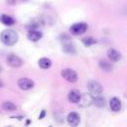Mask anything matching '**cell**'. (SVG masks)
Listing matches in <instances>:
<instances>
[{
  "instance_id": "obj_11",
  "label": "cell",
  "mask_w": 127,
  "mask_h": 127,
  "mask_svg": "<svg viewBox=\"0 0 127 127\" xmlns=\"http://www.w3.org/2000/svg\"><path fill=\"white\" fill-rule=\"evenodd\" d=\"M0 23H2L3 25H5V26H7V27H10V26L15 25L16 20H15L13 17H11L10 15L1 14V15H0Z\"/></svg>"
},
{
  "instance_id": "obj_21",
  "label": "cell",
  "mask_w": 127,
  "mask_h": 127,
  "mask_svg": "<svg viewBox=\"0 0 127 127\" xmlns=\"http://www.w3.org/2000/svg\"><path fill=\"white\" fill-rule=\"evenodd\" d=\"M45 116H46V110H45V109H43V110L41 111V114L39 115V119H43Z\"/></svg>"
},
{
  "instance_id": "obj_18",
  "label": "cell",
  "mask_w": 127,
  "mask_h": 127,
  "mask_svg": "<svg viewBox=\"0 0 127 127\" xmlns=\"http://www.w3.org/2000/svg\"><path fill=\"white\" fill-rule=\"evenodd\" d=\"M2 108L6 111H15L17 109V106L12 101H4L2 103Z\"/></svg>"
},
{
  "instance_id": "obj_7",
  "label": "cell",
  "mask_w": 127,
  "mask_h": 127,
  "mask_svg": "<svg viewBox=\"0 0 127 127\" xmlns=\"http://www.w3.org/2000/svg\"><path fill=\"white\" fill-rule=\"evenodd\" d=\"M93 99H94V95L89 93H83L81 94L80 100L78 101V104L80 107H89L90 105L93 104Z\"/></svg>"
},
{
  "instance_id": "obj_20",
  "label": "cell",
  "mask_w": 127,
  "mask_h": 127,
  "mask_svg": "<svg viewBox=\"0 0 127 127\" xmlns=\"http://www.w3.org/2000/svg\"><path fill=\"white\" fill-rule=\"evenodd\" d=\"M39 26H40V25H39L37 22H32V23L27 24L26 28H27L28 30H34V29H38V28H39Z\"/></svg>"
},
{
  "instance_id": "obj_10",
  "label": "cell",
  "mask_w": 127,
  "mask_h": 127,
  "mask_svg": "<svg viewBox=\"0 0 127 127\" xmlns=\"http://www.w3.org/2000/svg\"><path fill=\"white\" fill-rule=\"evenodd\" d=\"M80 97H81V93L77 89H71L67 94V99L71 103H78Z\"/></svg>"
},
{
  "instance_id": "obj_9",
  "label": "cell",
  "mask_w": 127,
  "mask_h": 127,
  "mask_svg": "<svg viewBox=\"0 0 127 127\" xmlns=\"http://www.w3.org/2000/svg\"><path fill=\"white\" fill-rule=\"evenodd\" d=\"M66 120L70 126H77L80 122V116L76 112H70V113H68Z\"/></svg>"
},
{
  "instance_id": "obj_5",
  "label": "cell",
  "mask_w": 127,
  "mask_h": 127,
  "mask_svg": "<svg viewBox=\"0 0 127 127\" xmlns=\"http://www.w3.org/2000/svg\"><path fill=\"white\" fill-rule=\"evenodd\" d=\"M17 84H18V87L22 90H30L34 87L35 82L29 77H21L18 79Z\"/></svg>"
},
{
  "instance_id": "obj_16",
  "label": "cell",
  "mask_w": 127,
  "mask_h": 127,
  "mask_svg": "<svg viewBox=\"0 0 127 127\" xmlns=\"http://www.w3.org/2000/svg\"><path fill=\"white\" fill-rule=\"evenodd\" d=\"M38 64L41 68L43 69H48L52 66V61L48 58H41L39 61H38Z\"/></svg>"
},
{
  "instance_id": "obj_15",
  "label": "cell",
  "mask_w": 127,
  "mask_h": 127,
  "mask_svg": "<svg viewBox=\"0 0 127 127\" xmlns=\"http://www.w3.org/2000/svg\"><path fill=\"white\" fill-rule=\"evenodd\" d=\"M98 65H99V67H100L102 70H104V71H106V72L111 71L112 68H113L112 64L109 63L108 61H105V60H100V61L98 62Z\"/></svg>"
},
{
  "instance_id": "obj_2",
  "label": "cell",
  "mask_w": 127,
  "mask_h": 127,
  "mask_svg": "<svg viewBox=\"0 0 127 127\" xmlns=\"http://www.w3.org/2000/svg\"><path fill=\"white\" fill-rule=\"evenodd\" d=\"M86 30H87V24L84 22H78V23H74L73 25L70 26L69 33L74 36H79V35L84 34L86 32Z\"/></svg>"
},
{
  "instance_id": "obj_14",
  "label": "cell",
  "mask_w": 127,
  "mask_h": 127,
  "mask_svg": "<svg viewBox=\"0 0 127 127\" xmlns=\"http://www.w3.org/2000/svg\"><path fill=\"white\" fill-rule=\"evenodd\" d=\"M63 51L65 53V54H70V55H73L75 54V47L73 44L69 43V42H64L63 44Z\"/></svg>"
},
{
  "instance_id": "obj_1",
  "label": "cell",
  "mask_w": 127,
  "mask_h": 127,
  "mask_svg": "<svg viewBox=\"0 0 127 127\" xmlns=\"http://www.w3.org/2000/svg\"><path fill=\"white\" fill-rule=\"evenodd\" d=\"M0 40L2 44H4L5 46L11 47V46H14L18 42L19 36L17 32L12 29H5L0 33Z\"/></svg>"
},
{
  "instance_id": "obj_6",
  "label": "cell",
  "mask_w": 127,
  "mask_h": 127,
  "mask_svg": "<svg viewBox=\"0 0 127 127\" xmlns=\"http://www.w3.org/2000/svg\"><path fill=\"white\" fill-rule=\"evenodd\" d=\"M87 88H88L89 92H90L91 94H93L94 96L101 94L102 91H103L102 85H101L98 81H95V80H90V81H88V83H87Z\"/></svg>"
},
{
  "instance_id": "obj_23",
  "label": "cell",
  "mask_w": 127,
  "mask_h": 127,
  "mask_svg": "<svg viewBox=\"0 0 127 127\" xmlns=\"http://www.w3.org/2000/svg\"><path fill=\"white\" fill-rule=\"evenodd\" d=\"M30 123H31V121H30V120H28V121L26 122V125H28V124H30Z\"/></svg>"
},
{
  "instance_id": "obj_24",
  "label": "cell",
  "mask_w": 127,
  "mask_h": 127,
  "mask_svg": "<svg viewBox=\"0 0 127 127\" xmlns=\"http://www.w3.org/2000/svg\"><path fill=\"white\" fill-rule=\"evenodd\" d=\"M1 70H2V67H1V65H0V72H1Z\"/></svg>"
},
{
  "instance_id": "obj_12",
  "label": "cell",
  "mask_w": 127,
  "mask_h": 127,
  "mask_svg": "<svg viewBox=\"0 0 127 127\" xmlns=\"http://www.w3.org/2000/svg\"><path fill=\"white\" fill-rule=\"evenodd\" d=\"M107 57L111 62H114V63L115 62H119L121 60V58H122L121 54L118 51H116L115 49H109L107 51Z\"/></svg>"
},
{
  "instance_id": "obj_3",
  "label": "cell",
  "mask_w": 127,
  "mask_h": 127,
  "mask_svg": "<svg viewBox=\"0 0 127 127\" xmlns=\"http://www.w3.org/2000/svg\"><path fill=\"white\" fill-rule=\"evenodd\" d=\"M6 63L8 64V65L12 67H20L23 65L24 61L20 57H18L16 54H9L6 59Z\"/></svg>"
},
{
  "instance_id": "obj_13",
  "label": "cell",
  "mask_w": 127,
  "mask_h": 127,
  "mask_svg": "<svg viewBox=\"0 0 127 127\" xmlns=\"http://www.w3.org/2000/svg\"><path fill=\"white\" fill-rule=\"evenodd\" d=\"M109 105H110V109L114 112H118L121 110V107H122V103H121V100L117 97H113L110 99V102H109Z\"/></svg>"
},
{
  "instance_id": "obj_8",
  "label": "cell",
  "mask_w": 127,
  "mask_h": 127,
  "mask_svg": "<svg viewBox=\"0 0 127 127\" xmlns=\"http://www.w3.org/2000/svg\"><path fill=\"white\" fill-rule=\"evenodd\" d=\"M27 38H28V40H30L31 42L36 43V42L40 41V40L43 38V33L40 32V31L37 30V29H34V30H28Z\"/></svg>"
},
{
  "instance_id": "obj_19",
  "label": "cell",
  "mask_w": 127,
  "mask_h": 127,
  "mask_svg": "<svg viewBox=\"0 0 127 127\" xmlns=\"http://www.w3.org/2000/svg\"><path fill=\"white\" fill-rule=\"evenodd\" d=\"M81 42H82V44L85 47H90V46L96 44L97 43V40L94 39V38H92V37H85V38H83L81 40Z\"/></svg>"
},
{
  "instance_id": "obj_22",
  "label": "cell",
  "mask_w": 127,
  "mask_h": 127,
  "mask_svg": "<svg viewBox=\"0 0 127 127\" xmlns=\"http://www.w3.org/2000/svg\"><path fill=\"white\" fill-rule=\"evenodd\" d=\"M3 85H4V83H3V82L0 80V88H1V87H3Z\"/></svg>"
},
{
  "instance_id": "obj_25",
  "label": "cell",
  "mask_w": 127,
  "mask_h": 127,
  "mask_svg": "<svg viewBox=\"0 0 127 127\" xmlns=\"http://www.w3.org/2000/svg\"><path fill=\"white\" fill-rule=\"evenodd\" d=\"M21 1H23V2H25V1H28V0H21Z\"/></svg>"
},
{
  "instance_id": "obj_17",
  "label": "cell",
  "mask_w": 127,
  "mask_h": 127,
  "mask_svg": "<svg viewBox=\"0 0 127 127\" xmlns=\"http://www.w3.org/2000/svg\"><path fill=\"white\" fill-rule=\"evenodd\" d=\"M93 104L95 105V106H97V107H103V106H105V104H106V100H105V98L102 96V95H95L94 96V99H93Z\"/></svg>"
},
{
  "instance_id": "obj_4",
  "label": "cell",
  "mask_w": 127,
  "mask_h": 127,
  "mask_svg": "<svg viewBox=\"0 0 127 127\" xmlns=\"http://www.w3.org/2000/svg\"><path fill=\"white\" fill-rule=\"evenodd\" d=\"M61 75L64 77V79H65L67 82H71V83H73V82H75L76 80H77V73L73 70V69H71V68H64V69H62V71H61Z\"/></svg>"
}]
</instances>
